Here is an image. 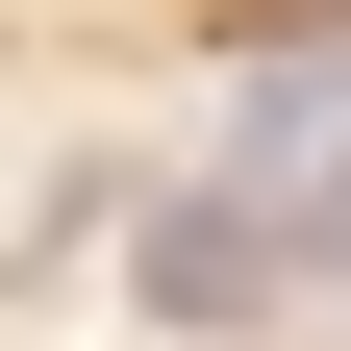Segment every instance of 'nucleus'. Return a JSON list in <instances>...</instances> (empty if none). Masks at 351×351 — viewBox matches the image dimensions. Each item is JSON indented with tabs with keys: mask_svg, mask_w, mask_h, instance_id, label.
<instances>
[{
	"mask_svg": "<svg viewBox=\"0 0 351 351\" xmlns=\"http://www.w3.org/2000/svg\"><path fill=\"white\" fill-rule=\"evenodd\" d=\"M301 276V226H276V201H251V176H201V201H176V226H151V326H251V301H276Z\"/></svg>",
	"mask_w": 351,
	"mask_h": 351,
	"instance_id": "f257e3e1",
	"label": "nucleus"
}]
</instances>
